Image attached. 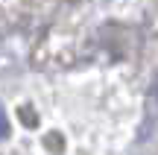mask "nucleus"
<instances>
[{
  "mask_svg": "<svg viewBox=\"0 0 158 155\" xmlns=\"http://www.w3.org/2000/svg\"><path fill=\"white\" fill-rule=\"evenodd\" d=\"M3 138H9V117H6L3 105H0V141Z\"/></svg>",
  "mask_w": 158,
  "mask_h": 155,
  "instance_id": "nucleus-1",
  "label": "nucleus"
},
{
  "mask_svg": "<svg viewBox=\"0 0 158 155\" xmlns=\"http://www.w3.org/2000/svg\"><path fill=\"white\" fill-rule=\"evenodd\" d=\"M152 100H155V105H158V76H155V82H152Z\"/></svg>",
  "mask_w": 158,
  "mask_h": 155,
  "instance_id": "nucleus-2",
  "label": "nucleus"
}]
</instances>
